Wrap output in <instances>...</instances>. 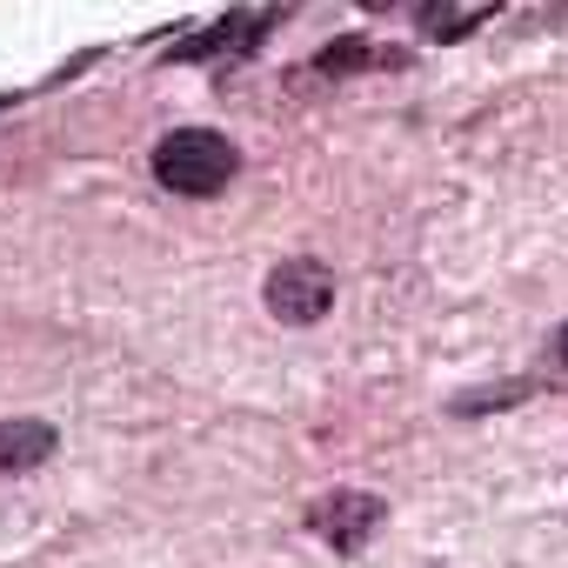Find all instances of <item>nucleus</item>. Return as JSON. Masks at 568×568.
Instances as JSON below:
<instances>
[{
  "label": "nucleus",
  "instance_id": "obj_1",
  "mask_svg": "<svg viewBox=\"0 0 568 568\" xmlns=\"http://www.w3.org/2000/svg\"><path fill=\"white\" fill-rule=\"evenodd\" d=\"M241 174V148L214 128H174L168 141H154V181L181 201H207Z\"/></svg>",
  "mask_w": 568,
  "mask_h": 568
},
{
  "label": "nucleus",
  "instance_id": "obj_2",
  "mask_svg": "<svg viewBox=\"0 0 568 568\" xmlns=\"http://www.w3.org/2000/svg\"><path fill=\"white\" fill-rule=\"evenodd\" d=\"M261 302L281 328H315L328 308H335V274L328 261L315 254H288V261H274L267 281H261Z\"/></svg>",
  "mask_w": 568,
  "mask_h": 568
},
{
  "label": "nucleus",
  "instance_id": "obj_3",
  "mask_svg": "<svg viewBox=\"0 0 568 568\" xmlns=\"http://www.w3.org/2000/svg\"><path fill=\"white\" fill-rule=\"evenodd\" d=\"M382 515H388V501H382V495H362V488H335V495H322V501L308 508V528H315V535H322L335 555H362V548L375 541Z\"/></svg>",
  "mask_w": 568,
  "mask_h": 568
},
{
  "label": "nucleus",
  "instance_id": "obj_4",
  "mask_svg": "<svg viewBox=\"0 0 568 568\" xmlns=\"http://www.w3.org/2000/svg\"><path fill=\"white\" fill-rule=\"evenodd\" d=\"M54 448H61V435H54L48 422H34V415L0 422V475H28V468H41Z\"/></svg>",
  "mask_w": 568,
  "mask_h": 568
},
{
  "label": "nucleus",
  "instance_id": "obj_5",
  "mask_svg": "<svg viewBox=\"0 0 568 568\" xmlns=\"http://www.w3.org/2000/svg\"><path fill=\"white\" fill-rule=\"evenodd\" d=\"M535 382H501V388H475V395H455V415H488L495 402H521Z\"/></svg>",
  "mask_w": 568,
  "mask_h": 568
},
{
  "label": "nucleus",
  "instance_id": "obj_6",
  "mask_svg": "<svg viewBox=\"0 0 568 568\" xmlns=\"http://www.w3.org/2000/svg\"><path fill=\"white\" fill-rule=\"evenodd\" d=\"M541 382L568 395V322H561V328H555V335L541 342Z\"/></svg>",
  "mask_w": 568,
  "mask_h": 568
},
{
  "label": "nucleus",
  "instance_id": "obj_7",
  "mask_svg": "<svg viewBox=\"0 0 568 568\" xmlns=\"http://www.w3.org/2000/svg\"><path fill=\"white\" fill-rule=\"evenodd\" d=\"M355 68H368V41L355 34V41H335L322 61H315V74H355Z\"/></svg>",
  "mask_w": 568,
  "mask_h": 568
},
{
  "label": "nucleus",
  "instance_id": "obj_8",
  "mask_svg": "<svg viewBox=\"0 0 568 568\" xmlns=\"http://www.w3.org/2000/svg\"><path fill=\"white\" fill-rule=\"evenodd\" d=\"M362 8H368V14H388V8H395V0H362Z\"/></svg>",
  "mask_w": 568,
  "mask_h": 568
}]
</instances>
